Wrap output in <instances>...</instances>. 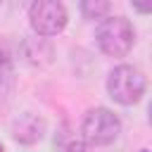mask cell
Segmentation results:
<instances>
[{"label":"cell","mask_w":152,"mask_h":152,"mask_svg":"<svg viewBox=\"0 0 152 152\" xmlns=\"http://www.w3.org/2000/svg\"><path fill=\"white\" fill-rule=\"evenodd\" d=\"M95 43L107 57H126L135 43V28L126 17H107L95 28Z\"/></svg>","instance_id":"1"},{"label":"cell","mask_w":152,"mask_h":152,"mask_svg":"<svg viewBox=\"0 0 152 152\" xmlns=\"http://www.w3.org/2000/svg\"><path fill=\"white\" fill-rule=\"evenodd\" d=\"M145 88H147V78L133 64H119L107 76V93H109V97L116 104H124V107L135 104L142 97Z\"/></svg>","instance_id":"2"},{"label":"cell","mask_w":152,"mask_h":152,"mask_svg":"<svg viewBox=\"0 0 152 152\" xmlns=\"http://www.w3.org/2000/svg\"><path fill=\"white\" fill-rule=\"evenodd\" d=\"M81 133H83V140L88 145H95V147L112 145L119 138V133H121V121H119V116L112 109L95 107V109H90L83 116Z\"/></svg>","instance_id":"3"},{"label":"cell","mask_w":152,"mask_h":152,"mask_svg":"<svg viewBox=\"0 0 152 152\" xmlns=\"http://www.w3.org/2000/svg\"><path fill=\"white\" fill-rule=\"evenodd\" d=\"M69 17L59 0H33L28 7V24L36 36L48 38L64 31Z\"/></svg>","instance_id":"4"},{"label":"cell","mask_w":152,"mask_h":152,"mask_svg":"<svg viewBox=\"0 0 152 152\" xmlns=\"http://www.w3.org/2000/svg\"><path fill=\"white\" fill-rule=\"evenodd\" d=\"M43 133H45V121H43L38 114H31V112L21 114V116L12 124V138H14L17 142H21V145H33V142H38V140L43 138Z\"/></svg>","instance_id":"5"},{"label":"cell","mask_w":152,"mask_h":152,"mask_svg":"<svg viewBox=\"0 0 152 152\" xmlns=\"http://www.w3.org/2000/svg\"><path fill=\"white\" fill-rule=\"evenodd\" d=\"M109 12V0H81V14L88 21H102Z\"/></svg>","instance_id":"6"},{"label":"cell","mask_w":152,"mask_h":152,"mask_svg":"<svg viewBox=\"0 0 152 152\" xmlns=\"http://www.w3.org/2000/svg\"><path fill=\"white\" fill-rule=\"evenodd\" d=\"M131 2H133L135 12H140V14H152V0H131Z\"/></svg>","instance_id":"7"},{"label":"cell","mask_w":152,"mask_h":152,"mask_svg":"<svg viewBox=\"0 0 152 152\" xmlns=\"http://www.w3.org/2000/svg\"><path fill=\"white\" fill-rule=\"evenodd\" d=\"M66 152H93V145H88L86 140H83V142L76 140V142H71V145L66 147Z\"/></svg>","instance_id":"8"},{"label":"cell","mask_w":152,"mask_h":152,"mask_svg":"<svg viewBox=\"0 0 152 152\" xmlns=\"http://www.w3.org/2000/svg\"><path fill=\"white\" fill-rule=\"evenodd\" d=\"M147 121H150V126H152V102H150V107H147Z\"/></svg>","instance_id":"9"},{"label":"cell","mask_w":152,"mask_h":152,"mask_svg":"<svg viewBox=\"0 0 152 152\" xmlns=\"http://www.w3.org/2000/svg\"><path fill=\"white\" fill-rule=\"evenodd\" d=\"M0 152H5V147H2V142H0Z\"/></svg>","instance_id":"10"},{"label":"cell","mask_w":152,"mask_h":152,"mask_svg":"<svg viewBox=\"0 0 152 152\" xmlns=\"http://www.w3.org/2000/svg\"><path fill=\"white\" fill-rule=\"evenodd\" d=\"M142 152H147V150H142Z\"/></svg>","instance_id":"11"}]
</instances>
